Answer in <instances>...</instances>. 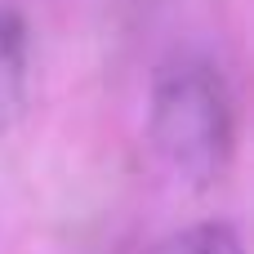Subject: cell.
I'll list each match as a JSON object with an SVG mask.
<instances>
[{
	"label": "cell",
	"instance_id": "cell-1",
	"mask_svg": "<svg viewBox=\"0 0 254 254\" xmlns=\"http://www.w3.org/2000/svg\"><path fill=\"white\" fill-rule=\"evenodd\" d=\"M147 138L192 188H214L237 152V98L223 67L201 49H174L147 94Z\"/></svg>",
	"mask_w": 254,
	"mask_h": 254
},
{
	"label": "cell",
	"instance_id": "cell-2",
	"mask_svg": "<svg viewBox=\"0 0 254 254\" xmlns=\"http://www.w3.org/2000/svg\"><path fill=\"white\" fill-rule=\"evenodd\" d=\"M31 98V22L13 0H0V134H9Z\"/></svg>",
	"mask_w": 254,
	"mask_h": 254
},
{
	"label": "cell",
	"instance_id": "cell-3",
	"mask_svg": "<svg viewBox=\"0 0 254 254\" xmlns=\"http://www.w3.org/2000/svg\"><path fill=\"white\" fill-rule=\"evenodd\" d=\"M147 254H246V241H241L237 223L201 219V223H188V228L161 237Z\"/></svg>",
	"mask_w": 254,
	"mask_h": 254
}]
</instances>
